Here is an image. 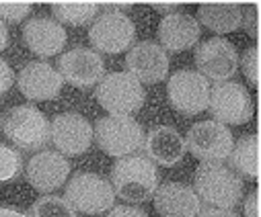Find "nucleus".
Returning a JSON list of instances; mask_svg holds the SVG:
<instances>
[{"mask_svg":"<svg viewBox=\"0 0 261 217\" xmlns=\"http://www.w3.org/2000/svg\"><path fill=\"white\" fill-rule=\"evenodd\" d=\"M161 47L167 51H183L200 41V23L187 13H171L159 25Z\"/></svg>","mask_w":261,"mask_h":217,"instance_id":"obj_20","label":"nucleus"},{"mask_svg":"<svg viewBox=\"0 0 261 217\" xmlns=\"http://www.w3.org/2000/svg\"><path fill=\"white\" fill-rule=\"evenodd\" d=\"M241 66H243V74L245 78L253 84L259 86V47H247L241 55Z\"/></svg>","mask_w":261,"mask_h":217,"instance_id":"obj_26","label":"nucleus"},{"mask_svg":"<svg viewBox=\"0 0 261 217\" xmlns=\"http://www.w3.org/2000/svg\"><path fill=\"white\" fill-rule=\"evenodd\" d=\"M195 217H239L232 209H220V207H206L200 209V213Z\"/></svg>","mask_w":261,"mask_h":217,"instance_id":"obj_31","label":"nucleus"},{"mask_svg":"<svg viewBox=\"0 0 261 217\" xmlns=\"http://www.w3.org/2000/svg\"><path fill=\"white\" fill-rule=\"evenodd\" d=\"M230 162V170L245 178L259 176V137L257 135H243L226 158Z\"/></svg>","mask_w":261,"mask_h":217,"instance_id":"obj_22","label":"nucleus"},{"mask_svg":"<svg viewBox=\"0 0 261 217\" xmlns=\"http://www.w3.org/2000/svg\"><path fill=\"white\" fill-rule=\"evenodd\" d=\"M99 7L97 3H51V15L54 19L62 25H72V27H81L91 23L97 15H99Z\"/></svg>","mask_w":261,"mask_h":217,"instance_id":"obj_23","label":"nucleus"},{"mask_svg":"<svg viewBox=\"0 0 261 217\" xmlns=\"http://www.w3.org/2000/svg\"><path fill=\"white\" fill-rule=\"evenodd\" d=\"M245 217H259V191H253L245 199Z\"/></svg>","mask_w":261,"mask_h":217,"instance_id":"obj_30","label":"nucleus"},{"mask_svg":"<svg viewBox=\"0 0 261 217\" xmlns=\"http://www.w3.org/2000/svg\"><path fill=\"white\" fill-rule=\"evenodd\" d=\"M152 197L161 217H195L202 209L200 197L183 182H167L159 187Z\"/></svg>","mask_w":261,"mask_h":217,"instance_id":"obj_18","label":"nucleus"},{"mask_svg":"<svg viewBox=\"0 0 261 217\" xmlns=\"http://www.w3.org/2000/svg\"><path fill=\"white\" fill-rule=\"evenodd\" d=\"M210 113L222 125H243L253 117V99L239 82H218L210 90Z\"/></svg>","mask_w":261,"mask_h":217,"instance_id":"obj_9","label":"nucleus"},{"mask_svg":"<svg viewBox=\"0 0 261 217\" xmlns=\"http://www.w3.org/2000/svg\"><path fill=\"white\" fill-rule=\"evenodd\" d=\"M232 133L226 125L218 121H200L195 123L187 135V150L202 162H222L232 150Z\"/></svg>","mask_w":261,"mask_h":217,"instance_id":"obj_8","label":"nucleus"},{"mask_svg":"<svg viewBox=\"0 0 261 217\" xmlns=\"http://www.w3.org/2000/svg\"><path fill=\"white\" fill-rule=\"evenodd\" d=\"M13 82H15V72H13V68L0 57V97H3L11 86H13Z\"/></svg>","mask_w":261,"mask_h":217,"instance_id":"obj_29","label":"nucleus"},{"mask_svg":"<svg viewBox=\"0 0 261 217\" xmlns=\"http://www.w3.org/2000/svg\"><path fill=\"white\" fill-rule=\"evenodd\" d=\"M125 68L127 74L134 76L140 84H156L167 78L169 55L159 43L140 41L127 51Z\"/></svg>","mask_w":261,"mask_h":217,"instance_id":"obj_14","label":"nucleus"},{"mask_svg":"<svg viewBox=\"0 0 261 217\" xmlns=\"http://www.w3.org/2000/svg\"><path fill=\"white\" fill-rule=\"evenodd\" d=\"M70 162L66 156H62L60 152H49L43 150L35 154L27 166H25V176L29 184L39 191V193H54L56 189L64 187L70 174Z\"/></svg>","mask_w":261,"mask_h":217,"instance_id":"obj_15","label":"nucleus"},{"mask_svg":"<svg viewBox=\"0 0 261 217\" xmlns=\"http://www.w3.org/2000/svg\"><path fill=\"white\" fill-rule=\"evenodd\" d=\"M198 23L216 33H230L243 25V9L232 3H208L198 9Z\"/></svg>","mask_w":261,"mask_h":217,"instance_id":"obj_21","label":"nucleus"},{"mask_svg":"<svg viewBox=\"0 0 261 217\" xmlns=\"http://www.w3.org/2000/svg\"><path fill=\"white\" fill-rule=\"evenodd\" d=\"M64 189H66L64 199L68 201V205L85 215H99L111 209L115 203L111 182L95 172H76Z\"/></svg>","mask_w":261,"mask_h":217,"instance_id":"obj_5","label":"nucleus"},{"mask_svg":"<svg viewBox=\"0 0 261 217\" xmlns=\"http://www.w3.org/2000/svg\"><path fill=\"white\" fill-rule=\"evenodd\" d=\"M144 150L146 158L161 166H175L183 160L187 146L185 137L169 127V125H156L150 129V133L144 137Z\"/></svg>","mask_w":261,"mask_h":217,"instance_id":"obj_19","label":"nucleus"},{"mask_svg":"<svg viewBox=\"0 0 261 217\" xmlns=\"http://www.w3.org/2000/svg\"><path fill=\"white\" fill-rule=\"evenodd\" d=\"M93 47L101 53H121L136 39L134 21L119 11H105L89 31Z\"/></svg>","mask_w":261,"mask_h":217,"instance_id":"obj_10","label":"nucleus"},{"mask_svg":"<svg viewBox=\"0 0 261 217\" xmlns=\"http://www.w3.org/2000/svg\"><path fill=\"white\" fill-rule=\"evenodd\" d=\"M60 72L47 61H29L19 72V90L29 101H49L62 90Z\"/></svg>","mask_w":261,"mask_h":217,"instance_id":"obj_16","label":"nucleus"},{"mask_svg":"<svg viewBox=\"0 0 261 217\" xmlns=\"http://www.w3.org/2000/svg\"><path fill=\"white\" fill-rule=\"evenodd\" d=\"M23 172V156L19 150L0 141V184L13 182Z\"/></svg>","mask_w":261,"mask_h":217,"instance_id":"obj_25","label":"nucleus"},{"mask_svg":"<svg viewBox=\"0 0 261 217\" xmlns=\"http://www.w3.org/2000/svg\"><path fill=\"white\" fill-rule=\"evenodd\" d=\"M99 105L109 111V115H129L140 111L144 105V88L142 84L129 76L127 72H111L103 76L97 92H95Z\"/></svg>","mask_w":261,"mask_h":217,"instance_id":"obj_6","label":"nucleus"},{"mask_svg":"<svg viewBox=\"0 0 261 217\" xmlns=\"http://www.w3.org/2000/svg\"><path fill=\"white\" fill-rule=\"evenodd\" d=\"M0 217H31V215L11 205H0Z\"/></svg>","mask_w":261,"mask_h":217,"instance_id":"obj_33","label":"nucleus"},{"mask_svg":"<svg viewBox=\"0 0 261 217\" xmlns=\"http://www.w3.org/2000/svg\"><path fill=\"white\" fill-rule=\"evenodd\" d=\"M210 82L195 70H179L169 78L167 97L175 111L183 115H198L208 109Z\"/></svg>","mask_w":261,"mask_h":217,"instance_id":"obj_7","label":"nucleus"},{"mask_svg":"<svg viewBox=\"0 0 261 217\" xmlns=\"http://www.w3.org/2000/svg\"><path fill=\"white\" fill-rule=\"evenodd\" d=\"M31 217H76V211L68 205L66 199L56 195H43L33 203Z\"/></svg>","mask_w":261,"mask_h":217,"instance_id":"obj_24","label":"nucleus"},{"mask_svg":"<svg viewBox=\"0 0 261 217\" xmlns=\"http://www.w3.org/2000/svg\"><path fill=\"white\" fill-rule=\"evenodd\" d=\"M105 217H148V213L136 205H117L111 207Z\"/></svg>","mask_w":261,"mask_h":217,"instance_id":"obj_28","label":"nucleus"},{"mask_svg":"<svg viewBox=\"0 0 261 217\" xmlns=\"http://www.w3.org/2000/svg\"><path fill=\"white\" fill-rule=\"evenodd\" d=\"M243 21H245V27L251 31V35L257 37V5H251L247 15L243 13Z\"/></svg>","mask_w":261,"mask_h":217,"instance_id":"obj_32","label":"nucleus"},{"mask_svg":"<svg viewBox=\"0 0 261 217\" xmlns=\"http://www.w3.org/2000/svg\"><path fill=\"white\" fill-rule=\"evenodd\" d=\"M156 11H163V13H167V15H171V13H175V9L179 7V5H173V3H167V5H163V3H154L152 5Z\"/></svg>","mask_w":261,"mask_h":217,"instance_id":"obj_35","label":"nucleus"},{"mask_svg":"<svg viewBox=\"0 0 261 217\" xmlns=\"http://www.w3.org/2000/svg\"><path fill=\"white\" fill-rule=\"evenodd\" d=\"M195 64L204 78H212L216 82H226L239 68V51L237 47L222 37L206 39L195 49Z\"/></svg>","mask_w":261,"mask_h":217,"instance_id":"obj_11","label":"nucleus"},{"mask_svg":"<svg viewBox=\"0 0 261 217\" xmlns=\"http://www.w3.org/2000/svg\"><path fill=\"white\" fill-rule=\"evenodd\" d=\"M3 133L19 150L35 152L49 141V121L33 105H19L3 117Z\"/></svg>","mask_w":261,"mask_h":217,"instance_id":"obj_4","label":"nucleus"},{"mask_svg":"<svg viewBox=\"0 0 261 217\" xmlns=\"http://www.w3.org/2000/svg\"><path fill=\"white\" fill-rule=\"evenodd\" d=\"M93 137L99 148L113 158L136 154L144 146V129L129 115H107L95 123Z\"/></svg>","mask_w":261,"mask_h":217,"instance_id":"obj_3","label":"nucleus"},{"mask_svg":"<svg viewBox=\"0 0 261 217\" xmlns=\"http://www.w3.org/2000/svg\"><path fill=\"white\" fill-rule=\"evenodd\" d=\"M111 187L115 195L127 203H144L159 189L156 164L142 154L117 158L111 168Z\"/></svg>","mask_w":261,"mask_h":217,"instance_id":"obj_1","label":"nucleus"},{"mask_svg":"<svg viewBox=\"0 0 261 217\" xmlns=\"http://www.w3.org/2000/svg\"><path fill=\"white\" fill-rule=\"evenodd\" d=\"M23 39L35 55L49 57V55H58L64 49L66 31L51 17H35L29 23H25Z\"/></svg>","mask_w":261,"mask_h":217,"instance_id":"obj_17","label":"nucleus"},{"mask_svg":"<svg viewBox=\"0 0 261 217\" xmlns=\"http://www.w3.org/2000/svg\"><path fill=\"white\" fill-rule=\"evenodd\" d=\"M193 191L200 201L208 207L232 209L243 199V180L222 162H204L200 164L193 178Z\"/></svg>","mask_w":261,"mask_h":217,"instance_id":"obj_2","label":"nucleus"},{"mask_svg":"<svg viewBox=\"0 0 261 217\" xmlns=\"http://www.w3.org/2000/svg\"><path fill=\"white\" fill-rule=\"evenodd\" d=\"M58 72H60L62 80H66L68 84H72L76 88H89V86H95L97 82H101V78L105 74V64L97 51L85 49V47H74L64 55H60Z\"/></svg>","mask_w":261,"mask_h":217,"instance_id":"obj_13","label":"nucleus"},{"mask_svg":"<svg viewBox=\"0 0 261 217\" xmlns=\"http://www.w3.org/2000/svg\"><path fill=\"white\" fill-rule=\"evenodd\" d=\"M49 139L62 156H81L93 143V127L81 113H62L49 123Z\"/></svg>","mask_w":261,"mask_h":217,"instance_id":"obj_12","label":"nucleus"},{"mask_svg":"<svg viewBox=\"0 0 261 217\" xmlns=\"http://www.w3.org/2000/svg\"><path fill=\"white\" fill-rule=\"evenodd\" d=\"M7 45H9V29L3 21H0V51H3Z\"/></svg>","mask_w":261,"mask_h":217,"instance_id":"obj_34","label":"nucleus"},{"mask_svg":"<svg viewBox=\"0 0 261 217\" xmlns=\"http://www.w3.org/2000/svg\"><path fill=\"white\" fill-rule=\"evenodd\" d=\"M29 3H0V21L7 23H19L31 13Z\"/></svg>","mask_w":261,"mask_h":217,"instance_id":"obj_27","label":"nucleus"}]
</instances>
